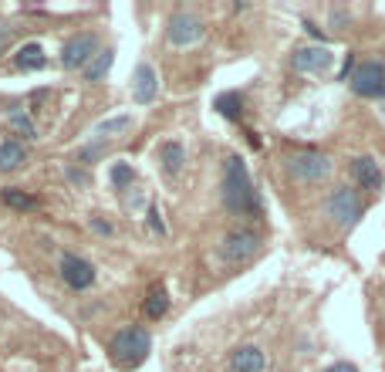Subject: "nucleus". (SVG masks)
<instances>
[{
    "label": "nucleus",
    "instance_id": "obj_6",
    "mask_svg": "<svg viewBox=\"0 0 385 372\" xmlns=\"http://www.w3.org/2000/svg\"><path fill=\"white\" fill-rule=\"evenodd\" d=\"M257 251H260V237H257L254 230H233L220 244V257L227 264H243V261L254 257Z\"/></svg>",
    "mask_w": 385,
    "mask_h": 372
},
{
    "label": "nucleus",
    "instance_id": "obj_21",
    "mask_svg": "<svg viewBox=\"0 0 385 372\" xmlns=\"http://www.w3.org/2000/svg\"><path fill=\"white\" fill-rule=\"evenodd\" d=\"M166 312H169V294H166V288H153L149 298H146V315H149V319H162Z\"/></svg>",
    "mask_w": 385,
    "mask_h": 372
},
{
    "label": "nucleus",
    "instance_id": "obj_22",
    "mask_svg": "<svg viewBox=\"0 0 385 372\" xmlns=\"http://www.w3.org/2000/svg\"><path fill=\"white\" fill-rule=\"evenodd\" d=\"M128 126H132V119H128V115H115V119H105V122H99V126H95V135H99V139H108V135L126 133Z\"/></svg>",
    "mask_w": 385,
    "mask_h": 372
},
{
    "label": "nucleus",
    "instance_id": "obj_29",
    "mask_svg": "<svg viewBox=\"0 0 385 372\" xmlns=\"http://www.w3.org/2000/svg\"><path fill=\"white\" fill-rule=\"evenodd\" d=\"M328 372H359L352 362H334V366H328Z\"/></svg>",
    "mask_w": 385,
    "mask_h": 372
},
{
    "label": "nucleus",
    "instance_id": "obj_26",
    "mask_svg": "<svg viewBox=\"0 0 385 372\" xmlns=\"http://www.w3.org/2000/svg\"><path fill=\"white\" fill-rule=\"evenodd\" d=\"M149 223H153V230L155 234H166V223H162V217H159V210H149Z\"/></svg>",
    "mask_w": 385,
    "mask_h": 372
},
{
    "label": "nucleus",
    "instance_id": "obj_12",
    "mask_svg": "<svg viewBox=\"0 0 385 372\" xmlns=\"http://www.w3.org/2000/svg\"><path fill=\"white\" fill-rule=\"evenodd\" d=\"M352 176L361 189H382V169L372 156H355L352 160Z\"/></svg>",
    "mask_w": 385,
    "mask_h": 372
},
{
    "label": "nucleus",
    "instance_id": "obj_25",
    "mask_svg": "<svg viewBox=\"0 0 385 372\" xmlns=\"http://www.w3.org/2000/svg\"><path fill=\"white\" fill-rule=\"evenodd\" d=\"M345 24H348V10H345V7H332V27L341 31Z\"/></svg>",
    "mask_w": 385,
    "mask_h": 372
},
{
    "label": "nucleus",
    "instance_id": "obj_5",
    "mask_svg": "<svg viewBox=\"0 0 385 372\" xmlns=\"http://www.w3.org/2000/svg\"><path fill=\"white\" fill-rule=\"evenodd\" d=\"M352 88L361 99H385V65L382 61H361V65H355Z\"/></svg>",
    "mask_w": 385,
    "mask_h": 372
},
{
    "label": "nucleus",
    "instance_id": "obj_27",
    "mask_svg": "<svg viewBox=\"0 0 385 372\" xmlns=\"http://www.w3.org/2000/svg\"><path fill=\"white\" fill-rule=\"evenodd\" d=\"M352 68H355V54L348 51V54H345V65H341V71H338V78H348V75H352Z\"/></svg>",
    "mask_w": 385,
    "mask_h": 372
},
{
    "label": "nucleus",
    "instance_id": "obj_3",
    "mask_svg": "<svg viewBox=\"0 0 385 372\" xmlns=\"http://www.w3.org/2000/svg\"><path fill=\"white\" fill-rule=\"evenodd\" d=\"M325 210H328V217H332V220L338 223V227H341V230H352V227H355V223L361 220L365 207H361L359 189H352V186H338L332 196H328Z\"/></svg>",
    "mask_w": 385,
    "mask_h": 372
},
{
    "label": "nucleus",
    "instance_id": "obj_10",
    "mask_svg": "<svg viewBox=\"0 0 385 372\" xmlns=\"http://www.w3.org/2000/svg\"><path fill=\"white\" fill-rule=\"evenodd\" d=\"M58 271H61L65 285H68V288H75V291H85V288H92V285H95V267L88 264L85 257H78V254H65Z\"/></svg>",
    "mask_w": 385,
    "mask_h": 372
},
{
    "label": "nucleus",
    "instance_id": "obj_30",
    "mask_svg": "<svg viewBox=\"0 0 385 372\" xmlns=\"http://www.w3.org/2000/svg\"><path fill=\"white\" fill-rule=\"evenodd\" d=\"M379 112H382V119H385V102H382V108H379Z\"/></svg>",
    "mask_w": 385,
    "mask_h": 372
},
{
    "label": "nucleus",
    "instance_id": "obj_11",
    "mask_svg": "<svg viewBox=\"0 0 385 372\" xmlns=\"http://www.w3.org/2000/svg\"><path fill=\"white\" fill-rule=\"evenodd\" d=\"M155 95H159V75H155L153 65H139L135 68V81H132V99L139 105H149Z\"/></svg>",
    "mask_w": 385,
    "mask_h": 372
},
{
    "label": "nucleus",
    "instance_id": "obj_16",
    "mask_svg": "<svg viewBox=\"0 0 385 372\" xmlns=\"http://www.w3.org/2000/svg\"><path fill=\"white\" fill-rule=\"evenodd\" d=\"M44 61H48V58H44V48L34 44V41L17 51V68H21V71H37V68H44Z\"/></svg>",
    "mask_w": 385,
    "mask_h": 372
},
{
    "label": "nucleus",
    "instance_id": "obj_24",
    "mask_svg": "<svg viewBox=\"0 0 385 372\" xmlns=\"http://www.w3.org/2000/svg\"><path fill=\"white\" fill-rule=\"evenodd\" d=\"M68 180H71V183H78V186H88V183H92V173H88V169H78V166H71V169H68Z\"/></svg>",
    "mask_w": 385,
    "mask_h": 372
},
{
    "label": "nucleus",
    "instance_id": "obj_28",
    "mask_svg": "<svg viewBox=\"0 0 385 372\" xmlns=\"http://www.w3.org/2000/svg\"><path fill=\"white\" fill-rule=\"evenodd\" d=\"M7 44H10V27L0 24V51H7Z\"/></svg>",
    "mask_w": 385,
    "mask_h": 372
},
{
    "label": "nucleus",
    "instance_id": "obj_20",
    "mask_svg": "<svg viewBox=\"0 0 385 372\" xmlns=\"http://www.w3.org/2000/svg\"><path fill=\"white\" fill-rule=\"evenodd\" d=\"M7 122H10V129H14L17 135H24L27 142H31V139H37V126H34V119H31L27 112H10V115H7Z\"/></svg>",
    "mask_w": 385,
    "mask_h": 372
},
{
    "label": "nucleus",
    "instance_id": "obj_7",
    "mask_svg": "<svg viewBox=\"0 0 385 372\" xmlns=\"http://www.w3.org/2000/svg\"><path fill=\"white\" fill-rule=\"evenodd\" d=\"M291 65L305 75H321L334 65V54L325 48V44H301L298 51L291 54Z\"/></svg>",
    "mask_w": 385,
    "mask_h": 372
},
{
    "label": "nucleus",
    "instance_id": "obj_17",
    "mask_svg": "<svg viewBox=\"0 0 385 372\" xmlns=\"http://www.w3.org/2000/svg\"><path fill=\"white\" fill-rule=\"evenodd\" d=\"M0 200H3L7 207H14V210H37V196H31V193L17 189V186H7V189L0 193Z\"/></svg>",
    "mask_w": 385,
    "mask_h": 372
},
{
    "label": "nucleus",
    "instance_id": "obj_8",
    "mask_svg": "<svg viewBox=\"0 0 385 372\" xmlns=\"http://www.w3.org/2000/svg\"><path fill=\"white\" fill-rule=\"evenodd\" d=\"M95 54H99V37L85 31V34H75V37L65 44V51H61V65H65V68H71V71H75V68H88V61H92Z\"/></svg>",
    "mask_w": 385,
    "mask_h": 372
},
{
    "label": "nucleus",
    "instance_id": "obj_14",
    "mask_svg": "<svg viewBox=\"0 0 385 372\" xmlns=\"http://www.w3.org/2000/svg\"><path fill=\"white\" fill-rule=\"evenodd\" d=\"M24 162H27L24 142H14V139L0 142V173H17Z\"/></svg>",
    "mask_w": 385,
    "mask_h": 372
},
{
    "label": "nucleus",
    "instance_id": "obj_9",
    "mask_svg": "<svg viewBox=\"0 0 385 372\" xmlns=\"http://www.w3.org/2000/svg\"><path fill=\"white\" fill-rule=\"evenodd\" d=\"M203 21L196 17V14H189V10H180V14H173L169 17V41L176 44V48H189V44H196L200 37H203Z\"/></svg>",
    "mask_w": 385,
    "mask_h": 372
},
{
    "label": "nucleus",
    "instance_id": "obj_19",
    "mask_svg": "<svg viewBox=\"0 0 385 372\" xmlns=\"http://www.w3.org/2000/svg\"><path fill=\"white\" fill-rule=\"evenodd\" d=\"M112 61H115L112 51H99L88 61V68H85V81H102L108 75V68H112Z\"/></svg>",
    "mask_w": 385,
    "mask_h": 372
},
{
    "label": "nucleus",
    "instance_id": "obj_1",
    "mask_svg": "<svg viewBox=\"0 0 385 372\" xmlns=\"http://www.w3.org/2000/svg\"><path fill=\"white\" fill-rule=\"evenodd\" d=\"M223 203H227L230 213H240V217H257L260 213L254 180H250L247 162L240 156H227V162H223Z\"/></svg>",
    "mask_w": 385,
    "mask_h": 372
},
{
    "label": "nucleus",
    "instance_id": "obj_18",
    "mask_svg": "<svg viewBox=\"0 0 385 372\" xmlns=\"http://www.w3.org/2000/svg\"><path fill=\"white\" fill-rule=\"evenodd\" d=\"M216 112L237 122V119L243 115V99H240V92H223V95H216Z\"/></svg>",
    "mask_w": 385,
    "mask_h": 372
},
{
    "label": "nucleus",
    "instance_id": "obj_23",
    "mask_svg": "<svg viewBox=\"0 0 385 372\" xmlns=\"http://www.w3.org/2000/svg\"><path fill=\"white\" fill-rule=\"evenodd\" d=\"M132 180H135V173H132V166L128 162H115L112 166V186H132Z\"/></svg>",
    "mask_w": 385,
    "mask_h": 372
},
{
    "label": "nucleus",
    "instance_id": "obj_2",
    "mask_svg": "<svg viewBox=\"0 0 385 372\" xmlns=\"http://www.w3.org/2000/svg\"><path fill=\"white\" fill-rule=\"evenodd\" d=\"M149 352H153V339H149V332H146L142 325L122 328V332L112 339V346H108V355H112V362H115L119 369H139V366L149 359Z\"/></svg>",
    "mask_w": 385,
    "mask_h": 372
},
{
    "label": "nucleus",
    "instance_id": "obj_15",
    "mask_svg": "<svg viewBox=\"0 0 385 372\" xmlns=\"http://www.w3.org/2000/svg\"><path fill=\"white\" fill-rule=\"evenodd\" d=\"M159 162L166 166V173H173V176H176V173L182 169V162H186V149H182L180 142H173V139H169V142H162V146H159Z\"/></svg>",
    "mask_w": 385,
    "mask_h": 372
},
{
    "label": "nucleus",
    "instance_id": "obj_4",
    "mask_svg": "<svg viewBox=\"0 0 385 372\" xmlns=\"http://www.w3.org/2000/svg\"><path fill=\"white\" fill-rule=\"evenodd\" d=\"M287 173L298 180V183H318L332 173V160L325 153H314V149H301L287 160Z\"/></svg>",
    "mask_w": 385,
    "mask_h": 372
},
{
    "label": "nucleus",
    "instance_id": "obj_13",
    "mask_svg": "<svg viewBox=\"0 0 385 372\" xmlns=\"http://www.w3.org/2000/svg\"><path fill=\"white\" fill-rule=\"evenodd\" d=\"M267 369V355L257 346H240L230 355V372H264Z\"/></svg>",
    "mask_w": 385,
    "mask_h": 372
}]
</instances>
